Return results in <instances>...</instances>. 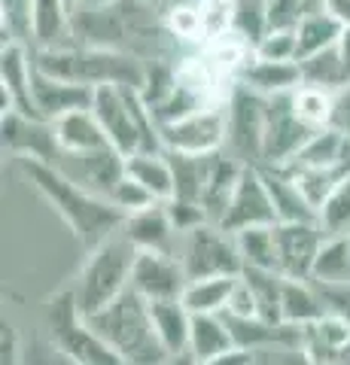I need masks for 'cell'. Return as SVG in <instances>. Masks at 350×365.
<instances>
[{"mask_svg":"<svg viewBox=\"0 0 350 365\" xmlns=\"http://www.w3.org/2000/svg\"><path fill=\"white\" fill-rule=\"evenodd\" d=\"M165 140L177 146L180 153H205L210 146H217L225 134V113L220 107H205L195 110L189 116L162 125Z\"/></svg>","mask_w":350,"mask_h":365,"instance_id":"6da1fadb","label":"cell"},{"mask_svg":"<svg viewBox=\"0 0 350 365\" xmlns=\"http://www.w3.org/2000/svg\"><path fill=\"white\" fill-rule=\"evenodd\" d=\"M347 31V21L341 16H335L326 6H314L311 13H304L296 25V37H299V61L308 58L314 52H323L341 40V34Z\"/></svg>","mask_w":350,"mask_h":365,"instance_id":"7a4b0ae2","label":"cell"},{"mask_svg":"<svg viewBox=\"0 0 350 365\" xmlns=\"http://www.w3.org/2000/svg\"><path fill=\"white\" fill-rule=\"evenodd\" d=\"M247 88L262 91V95H292L302 86V67L299 61H271L253 55V61L244 71Z\"/></svg>","mask_w":350,"mask_h":365,"instance_id":"3957f363","label":"cell"},{"mask_svg":"<svg viewBox=\"0 0 350 365\" xmlns=\"http://www.w3.org/2000/svg\"><path fill=\"white\" fill-rule=\"evenodd\" d=\"M73 34V6L67 0H34L31 19V40H37L43 49L61 46Z\"/></svg>","mask_w":350,"mask_h":365,"instance_id":"277c9868","label":"cell"},{"mask_svg":"<svg viewBox=\"0 0 350 365\" xmlns=\"http://www.w3.org/2000/svg\"><path fill=\"white\" fill-rule=\"evenodd\" d=\"M289 101H292V110H296V116H299L304 125H308V128H323V125L332 122L335 98H332L329 88L302 83V86L289 95Z\"/></svg>","mask_w":350,"mask_h":365,"instance_id":"5b68a950","label":"cell"},{"mask_svg":"<svg viewBox=\"0 0 350 365\" xmlns=\"http://www.w3.org/2000/svg\"><path fill=\"white\" fill-rule=\"evenodd\" d=\"M232 31L256 46L271 31V0H238Z\"/></svg>","mask_w":350,"mask_h":365,"instance_id":"8992f818","label":"cell"},{"mask_svg":"<svg viewBox=\"0 0 350 365\" xmlns=\"http://www.w3.org/2000/svg\"><path fill=\"white\" fill-rule=\"evenodd\" d=\"M162 25L168 28V34H174L177 40H186V43H205L207 40L205 21H201V9H198L195 0H186V4L174 6L171 13L162 19Z\"/></svg>","mask_w":350,"mask_h":365,"instance_id":"52a82bcc","label":"cell"},{"mask_svg":"<svg viewBox=\"0 0 350 365\" xmlns=\"http://www.w3.org/2000/svg\"><path fill=\"white\" fill-rule=\"evenodd\" d=\"M259 58L271 61H299V37L296 28H271L262 40L256 43Z\"/></svg>","mask_w":350,"mask_h":365,"instance_id":"ba28073f","label":"cell"},{"mask_svg":"<svg viewBox=\"0 0 350 365\" xmlns=\"http://www.w3.org/2000/svg\"><path fill=\"white\" fill-rule=\"evenodd\" d=\"M0 6H4V34H9L6 43H16L19 37H31L34 0H0Z\"/></svg>","mask_w":350,"mask_h":365,"instance_id":"9c48e42d","label":"cell"},{"mask_svg":"<svg viewBox=\"0 0 350 365\" xmlns=\"http://www.w3.org/2000/svg\"><path fill=\"white\" fill-rule=\"evenodd\" d=\"M201 9V21H205L207 37L222 31H232V19H235V6L238 0H195Z\"/></svg>","mask_w":350,"mask_h":365,"instance_id":"30bf717a","label":"cell"},{"mask_svg":"<svg viewBox=\"0 0 350 365\" xmlns=\"http://www.w3.org/2000/svg\"><path fill=\"white\" fill-rule=\"evenodd\" d=\"M332 128L341 131L350 143V86H344L341 91L335 95V107H332Z\"/></svg>","mask_w":350,"mask_h":365,"instance_id":"8fae6325","label":"cell"},{"mask_svg":"<svg viewBox=\"0 0 350 365\" xmlns=\"http://www.w3.org/2000/svg\"><path fill=\"white\" fill-rule=\"evenodd\" d=\"M140 4L146 6V9H153V13H159L162 19L171 13L174 6H180V4H186V0H140Z\"/></svg>","mask_w":350,"mask_h":365,"instance_id":"7c38bea8","label":"cell"},{"mask_svg":"<svg viewBox=\"0 0 350 365\" xmlns=\"http://www.w3.org/2000/svg\"><path fill=\"white\" fill-rule=\"evenodd\" d=\"M119 0H83L80 6H116Z\"/></svg>","mask_w":350,"mask_h":365,"instance_id":"4fadbf2b","label":"cell"},{"mask_svg":"<svg viewBox=\"0 0 350 365\" xmlns=\"http://www.w3.org/2000/svg\"><path fill=\"white\" fill-rule=\"evenodd\" d=\"M67 4H71V6L76 9V6H80V4H83V0H67Z\"/></svg>","mask_w":350,"mask_h":365,"instance_id":"5bb4252c","label":"cell"}]
</instances>
